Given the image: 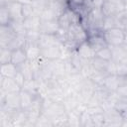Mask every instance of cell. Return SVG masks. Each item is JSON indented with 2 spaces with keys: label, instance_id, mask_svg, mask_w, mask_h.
Here are the masks:
<instances>
[{
  "label": "cell",
  "instance_id": "6da1fadb",
  "mask_svg": "<svg viewBox=\"0 0 127 127\" xmlns=\"http://www.w3.org/2000/svg\"><path fill=\"white\" fill-rule=\"evenodd\" d=\"M104 38L110 47L123 46L125 40V31L121 28L115 27L103 32Z\"/></svg>",
  "mask_w": 127,
  "mask_h": 127
},
{
  "label": "cell",
  "instance_id": "7a4b0ae2",
  "mask_svg": "<svg viewBox=\"0 0 127 127\" xmlns=\"http://www.w3.org/2000/svg\"><path fill=\"white\" fill-rule=\"evenodd\" d=\"M16 37V33L11 25H0V48H6L7 45Z\"/></svg>",
  "mask_w": 127,
  "mask_h": 127
},
{
  "label": "cell",
  "instance_id": "3957f363",
  "mask_svg": "<svg viewBox=\"0 0 127 127\" xmlns=\"http://www.w3.org/2000/svg\"><path fill=\"white\" fill-rule=\"evenodd\" d=\"M104 125H123L124 117L114 108L104 111Z\"/></svg>",
  "mask_w": 127,
  "mask_h": 127
},
{
  "label": "cell",
  "instance_id": "277c9868",
  "mask_svg": "<svg viewBox=\"0 0 127 127\" xmlns=\"http://www.w3.org/2000/svg\"><path fill=\"white\" fill-rule=\"evenodd\" d=\"M61 45H54V46H50V47L41 49V57H43L44 59L50 60V61L62 59V47H61Z\"/></svg>",
  "mask_w": 127,
  "mask_h": 127
},
{
  "label": "cell",
  "instance_id": "5b68a950",
  "mask_svg": "<svg viewBox=\"0 0 127 127\" xmlns=\"http://www.w3.org/2000/svg\"><path fill=\"white\" fill-rule=\"evenodd\" d=\"M87 42L88 44L91 46V48L97 52L99 51L100 49L104 48V47H107L109 46L104 38V35H103V32H98V33H95V34H92V35H89L88 38H87Z\"/></svg>",
  "mask_w": 127,
  "mask_h": 127
},
{
  "label": "cell",
  "instance_id": "8992f818",
  "mask_svg": "<svg viewBox=\"0 0 127 127\" xmlns=\"http://www.w3.org/2000/svg\"><path fill=\"white\" fill-rule=\"evenodd\" d=\"M123 82H124L123 77H120L116 74H107V75H105V77L103 79L102 85L109 91L115 92L117 90V88L119 87V85Z\"/></svg>",
  "mask_w": 127,
  "mask_h": 127
},
{
  "label": "cell",
  "instance_id": "52a82bcc",
  "mask_svg": "<svg viewBox=\"0 0 127 127\" xmlns=\"http://www.w3.org/2000/svg\"><path fill=\"white\" fill-rule=\"evenodd\" d=\"M20 92V91H19ZM19 92H9L5 94L4 100L1 105L6 106L11 110H18L20 108V95Z\"/></svg>",
  "mask_w": 127,
  "mask_h": 127
},
{
  "label": "cell",
  "instance_id": "ba28073f",
  "mask_svg": "<svg viewBox=\"0 0 127 127\" xmlns=\"http://www.w3.org/2000/svg\"><path fill=\"white\" fill-rule=\"evenodd\" d=\"M76 52L79 55L80 58H82L85 61H90L95 57V51L91 48V46L88 44L87 41H84L82 43H80L77 48H76Z\"/></svg>",
  "mask_w": 127,
  "mask_h": 127
},
{
  "label": "cell",
  "instance_id": "9c48e42d",
  "mask_svg": "<svg viewBox=\"0 0 127 127\" xmlns=\"http://www.w3.org/2000/svg\"><path fill=\"white\" fill-rule=\"evenodd\" d=\"M22 88L18 85L14 78L1 76L0 80V90H3L6 93L9 92H19Z\"/></svg>",
  "mask_w": 127,
  "mask_h": 127
},
{
  "label": "cell",
  "instance_id": "30bf717a",
  "mask_svg": "<svg viewBox=\"0 0 127 127\" xmlns=\"http://www.w3.org/2000/svg\"><path fill=\"white\" fill-rule=\"evenodd\" d=\"M39 30H40L41 34L56 35V34L58 33V31L60 30V26H59L58 20H53V21H42Z\"/></svg>",
  "mask_w": 127,
  "mask_h": 127
},
{
  "label": "cell",
  "instance_id": "8fae6325",
  "mask_svg": "<svg viewBox=\"0 0 127 127\" xmlns=\"http://www.w3.org/2000/svg\"><path fill=\"white\" fill-rule=\"evenodd\" d=\"M11 21L13 20H23V14H22V4L18 1H14L12 3H9L6 5Z\"/></svg>",
  "mask_w": 127,
  "mask_h": 127
},
{
  "label": "cell",
  "instance_id": "7c38bea8",
  "mask_svg": "<svg viewBox=\"0 0 127 127\" xmlns=\"http://www.w3.org/2000/svg\"><path fill=\"white\" fill-rule=\"evenodd\" d=\"M19 95H20V108H21V110H24V111L28 110L31 107L36 95H34L33 93H31L27 90H24V89L20 90Z\"/></svg>",
  "mask_w": 127,
  "mask_h": 127
},
{
  "label": "cell",
  "instance_id": "4fadbf2b",
  "mask_svg": "<svg viewBox=\"0 0 127 127\" xmlns=\"http://www.w3.org/2000/svg\"><path fill=\"white\" fill-rule=\"evenodd\" d=\"M112 59L114 63H126L127 64V49L124 46L111 47Z\"/></svg>",
  "mask_w": 127,
  "mask_h": 127
},
{
  "label": "cell",
  "instance_id": "5bb4252c",
  "mask_svg": "<svg viewBox=\"0 0 127 127\" xmlns=\"http://www.w3.org/2000/svg\"><path fill=\"white\" fill-rule=\"evenodd\" d=\"M54 45H61V43L59 42L56 35L41 34L39 42H38V46L41 49L47 48V47H50V46H54Z\"/></svg>",
  "mask_w": 127,
  "mask_h": 127
},
{
  "label": "cell",
  "instance_id": "9a60e30c",
  "mask_svg": "<svg viewBox=\"0 0 127 127\" xmlns=\"http://www.w3.org/2000/svg\"><path fill=\"white\" fill-rule=\"evenodd\" d=\"M27 55L25 52L24 48H19L16 50H13L11 53V63L16 64V65H20L21 64L27 62Z\"/></svg>",
  "mask_w": 127,
  "mask_h": 127
},
{
  "label": "cell",
  "instance_id": "2e32d148",
  "mask_svg": "<svg viewBox=\"0 0 127 127\" xmlns=\"http://www.w3.org/2000/svg\"><path fill=\"white\" fill-rule=\"evenodd\" d=\"M17 72H18V65L14 64L12 63L3 64L0 66V74H1V76L14 78L15 75L17 74Z\"/></svg>",
  "mask_w": 127,
  "mask_h": 127
},
{
  "label": "cell",
  "instance_id": "e0dca14e",
  "mask_svg": "<svg viewBox=\"0 0 127 127\" xmlns=\"http://www.w3.org/2000/svg\"><path fill=\"white\" fill-rule=\"evenodd\" d=\"M23 22H24V26L27 30H39L42 20L40 18V15L34 14L30 17L24 18Z\"/></svg>",
  "mask_w": 127,
  "mask_h": 127
},
{
  "label": "cell",
  "instance_id": "ac0fdd59",
  "mask_svg": "<svg viewBox=\"0 0 127 127\" xmlns=\"http://www.w3.org/2000/svg\"><path fill=\"white\" fill-rule=\"evenodd\" d=\"M24 49H25L28 61L37 60L41 57V48L36 44H26Z\"/></svg>",
  "mask_w": 127,
  "mask_h": 127
},
{
  "label": "cell",
  "instance_id": "d6986e66",
  "mask_svg": "<svg viewBox=\"0 0 127 127\" xmlns=\"http://www.w3.org/2000/svg\"><path fill=\"white\" fill-rule=\"evenodd\" d=\"M90 64H91L94 70L107 75V66H108L109 61H105V60H102L100 58L94 57L92 60H90Z\"/></svg>",
  "mask_w": 127,
  "mask_h": 127
},
{
  "label": "cell",
  "instance_id": "ffe728a7",
  "mask_svg": "<svg viewBox=\"0 0 127 127\" xmlns=\"http://www.w3.org/2000/svg\"><path fill=\"white\" fill-rule=\"evenodd\" d=\"M58 23H59L60 29L64 30V31L68 30V28L72 24V21H71V19H70V17H69V15H68L66 10L58 18Z\"/></svg>",
  "mask_w": 127,
  "mask_h": 127
},
{
  "label": "cell",
  "instance_id": "44dd1931",
  "mask_svg": "<svg viewBox=\"0 0 127 127\" xmlns=\"http://www.w3.org/2000/svg\"><path fill=\"white\" fill-rule=\"evenodd\" d=\"M101 11L104 16H115L117 14V9L112 0H106L103 4Z\"/></svg>",
  "mask_w": 127,
  "mask_h": 127
},
{
  "label": "cell",
  "instance_id": "7402d4cb",
  "mask_svg": "<svg viewBox=\"0 0 127 127\" xmlns=\"http://www.w3.org/2000/svg\"><path fill=\"white\" fill-rule=\"evenodd\" d=\"M113 108L117 110L124 117V119L127 117V99L126 98H118L114 102Z\"/></svg>",
  "mask_w": 127,
  "mask_h": 127
},
{
  "label": "cell",
  "instance_id": "603a6c76",
  "mask_svg": "<svg viewBox=\"0 0 127 127\" xmlns=\"http://www.w3.org/2000/svg\"><path fill=\"white\" fill-rule=\"evenodd\" d=\"M24 20V19H23ZM23 20H13L11 21L10 25L12 27V29L14 30V32L16 33V35H22V36H26L27 33V29L24 26V22Z\"/></svg>",
  "mask_w": 127,
  "mask_h": 127
},
{
  "label": "cell",
  "instance_id": "cb8c5ba5",
  "mask_svg": "<svg viewBox=\"0 0 127 127\" xmlns=\"http://www.w3.org/2000/svg\"><path fill=\"white\" fill-rule=\"evenodd\" d=\"M40 36H41L40 30H27L26 44H36V45H38Z\"/></svg>",
  "mask_w": 127,
  "mask_h": 127
},
{
  "label": "cell",
  "instance_id": "d4e9b609",
  "mask_svg": "<svg viewBox=\"0 0 127 127\" xmlns=\"http://www.w3.org/2000/svg\"><path fill=\"white\" fill-rule=\"evenodd\" d=\"M18 70L21 71V72L24 74L26 80H27V79H32V78H34V72H33L32 68H31V66H30L29 61H27V62L21 64L20 65H18Z\"/></svg>",
  "mask_w": 127,
  "mask_h": 127
},
{
  "label": "cell",
  "instance_id": "484cf974",
  "mask_svg": "<svg viewBox=\"0 0 127 127\" xmlns=\"http://www.w3.org/2000/svg\"><path fill=\"white\" fill-rule=\"evenodd\" d=\"M95 57L100 58V59L105 60V61H111V59H112V50H111V47L110 46H107V47H104V48L100 49L99 51H97L95 53Z\"/></svg>",
  "mask_w": 127,
  "mask_h": 127
},
{
  "label": "cell",
  "instance_id": "4316f807",
  "mask_svg": "<svg viewBox=\"0 0 127 127\" xmlns=\"http://www.w3.org/2000/svg\"><path fill=\"white\" fill-rule=\"evenodd\" d=\"M115 27H117L115 16H104L103 24H102V31L105 32V31L110 30Z\"/></svg>",
  "mask_w": 127,
  "mask_h": 127
},
{
  "label": "cell",
  "instance_id": "83f0119b",
  "mask_svg": "<svg viewBox=\"0 0 127 127\" xmlns=\"http://www.w3.org/2000/svg\"><path fill=\"white\" fill-rule=\"evenodd\" d=\"M40 18L42 21H53V20H58V16L55 14V12L51 8H47L44 11L41 12Z\"/></svg>",
  "mask_w": 127,
  "mask_h": 127
},
{
  "label": "cell",
  "instance_id": "f1b7e54d",
  "mask_svg": "<svg viewBox=\"0 0 127 127\" xmlns=\"http://www.w3.org/2000/svg\"><path fill=\"white\" fill-rule=\"evenodd\" d=\"M11 18L6 6H0V25H9Z\"/></svg>",
  "mask_w": 127,
  "mask_h": 127
},
{
  "label": "cell",
  "instance_id": "f546056e",
  "mask_svg": "<svg viewBox=\"0 0 127 127\" xmlns=\"http://www.w3.org/2000/svg\"><path fill=\"white\" fill-rule=\"evenodd\" d=\"M12 51L7 48H0V64L11 63Z\"/></svg>",
  "mask_w": 127,
  "mask_h": 127
},
{
  "label": "cell",
  "instance_id": "4dcf8cb0",
  "mask_svg": "<svg viewBox=\"0 0 127 127\" xmlns=\"http://www.w3.org/2000/svg\"><path fill=\"white\" fill-rule=\"evenodd\" d=\"M116 75L120 77L127 76V64L126 63H116Z\"/></svg>",
  "mask_w": 127,
  "mask_h": 127
},
{
  "label": "cell",
  "instance_id": "1f68e13d",
  "mask_svg": "<svg viewBox=\"0 0 127 127\" xmlns=\"http://www.w3.org/2000/svg\"><path fill=\"white\" fill-rule=\"evenodd\" d=\"M22 14H23V18H27L30 17L35 13V9L32 6V4H22Z\"/></svg>",
  "mask_w": 127,
  "mask_h": 127
},
{
  "label": "cell",
  "instance_id": "d6a6232c",
  "mask_svg": "<svg viewBox=\"0 0 127 127\" xmlns=\"http://www.w3.org/2000/svg\"><path fill=\"white\" fill-rule=\"evenodd\" d=\"M115 92L119 98H127V82L121 83Z\"/></svg>",
  "mask_w": 127,
  "mask_h": 127
},
{
  "label": "cell",
  "instance_id": "836d02e7",
  "mask_svg": "<svg viewBox=\"0 0 127 127\" xmlns=\"http://www.w3.org/2000/svg\"><path fill=\"white\" fill-rule=\"evenodd\" d=\"M14 79H15V81L18 83V85H19L21 88H22V86L24 85V83H25V81H26V78H25L24 74H23L21 71H19V70H18L17 74L15 75Z\"/></svg>",
  "mask_w": 127,
  "mask_h": 127
},
{
  "label": "cell",
  "instance_id": "e575fe53",
  "mask_svg": "<svg viewBox=\"0 0 127 127\" xmlns=\"http://www.w3.org/2000/svg\"><path fill=\"white\" fill-rule=\"evenodd\" d=\"M106 0H90V5L91 8H95V9H101L103 4L105 3Z\"/></svg>",
  "mask_w": 127,
  "mask_h": 127
},
{
  "label": "cell",
  "instance_id": "d590c367",
  "mask_svg": "<svg viewBox=\"0 0 127 127\" xmlns=\"http://www.w3.org/2000/svg\"><path fill=\"white\" fill-rule=\"evenodd\" d=\"M14 1H16V0H0V6H6L9 3H12Z\"/></svg>",
  "mask_w": 127,
  "mask_h": 127
},
{
  "label": "cell",
  "instance_id": "8d00e7d4",
  "mask_svg": "<svg viewBox=\"0 0 127 127\" xmlns=\"http://www.w3.org/2000/svg\"><path fill=\"white\" fill-rule=\"evenodd\" d=\"M18 2H20L21 4H30L32 2V0H16Z\"/></svg>",
  "mask_w": 127,
  "mask_h": 127
},
{
  "label": "cell",
  "instance_id": "74e56055",
  "mask_svg": "<svg viewBox=\"0 0 127 127\" xmlns=\"http://www.w3.org/2000/svg\"><path fill=\"white\" fill-rule=\"evenodd\" d=\"M123 46L127 49V32H125V40H124V44H123Z\"/></svg>",
  "mask_w": 127,
  "mask_h": 127
},
{
  "label": "cell",
  "instance_id": "f35d334b",
  "mask_svg": "<svg viewBox=\"0 0 127 127\" xmlns=\"http://www.w3.org/2000/svg\"><path fill=\"white\" fill-rule=\"evenodd\" d=\"M123 30H124L125 32H127V20H126V22L124 23V26H123Z\"/></svg>",
  "mask_w": 127,
  "mask_h": 127
}]
</instances>
